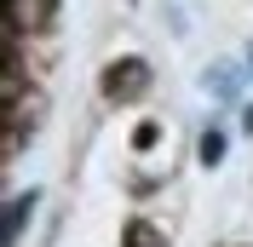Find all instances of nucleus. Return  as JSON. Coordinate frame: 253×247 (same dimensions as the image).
I'll return each mask as SVG.
<instances>
[{
	"instance_id": "f03ea898",
	"label": "nucleus",
	"mask_w": 253,
	"mask_h": 247,
	"mask_svg": "<svg viewBox=\"0 0 253 247\" xmlns=\"http://www.w3.org/2000/svg\"><path fill=\"white\" fill-rule=\"evenodd\" d=\"M6 12H12V35L23 41V35H35L41 17H52V0H6Z\"/></svg>"
},
{
	"instance_id": "f257e3e1",
	"label": "nucleus",
	"mask_w": 253,
	"mask_h": 247,
	"mask_svg": "<svg viewBox=\"0 0 253 247\" xmlns=\"http://www.w3.org/2000/svg\"><path fill=\"white\" fill-rule=\"evenodd\" d=\"M144 86H150V63H144V58H115L110 69H104V98H110V104L138 98Z\"/></svg>"
},
{
	"instance_id": "7ed1b4c3",
	"label": "nucleus",
	"mask_w": 253,
	"mask_h": 247,
	"mask_svg": "<svg viewBox=\"0 0 253 247\" xmlns=\"http://www.w3.org/2000/svg\"><path fill=\"white\" fill-rule=\"evenodd\" d=\"M121 247H167V242H161V230L150 224V218H132V224L121 230Z\"/></svg>"
},
{
	"instance_id": "20e7f679",
	"label": "nucleus",
	"mask_w": 253,
	"mask_h": 247,
	"mask_svg": "<svg viewBox=\"0 0 253 247\" xmlns=\"http://www.w3.org/2000/svg\"><path fill=\"white\" fill-rule=\"evenodd\" d=\"M29 213H35V196H17L12 207H6V242H17V236H23V224H29Z\"/></svg>"
},
{
	"instance_id": "39448f33",
	"label": "nucleus",
	"mask_w": 253,
	"mask_h": 247,
	"mask_svg": "<svg viewBox=\"0 0 253 247\" xmlns=\"http://www.w3.org/2000/svg\"><path fill=\"white\" fill-rule=\"evenodd\" d=\"M202 161H207V167L224 161V132H207V138H202Z\"/></svg>"
}]
</instances>
